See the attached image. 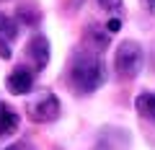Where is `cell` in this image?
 <instances>
[{
	"label": "cell",
	"mask_w": 155,
	"mask_h": 150,
	"mask_svg": "<svg viewBox=\"0 0 155 150\" xmlns=\"http://www.w3.org/2000/svg\"><path fill=\"white\" fill-rule=\"evenodd\" d=\"M70 83L78 93H93L106 83V65L98 52H78L70 62Z\"/></svg>",
	"instance_id": "6da1fadb"
},
{
	"label": "cell",
	"mask_w": 155,
	"mask_h": 150,
	"mask_svg": "<svg viewBox=\"0 0 155 150\" xmlns=\"http://www.w3.org/2000/svg\"><path fill=\"white\" fill-rule=\"evenodd\" d=\"M142 62H145V55H142V47L137 42H122L114 55V67L122 80L137 78L140 70H142Z\"/></svg>",
	"instance_id": "7a4b0ae2"
},
{
	"label": "cell",
	"mask_w": 155,
	"mask_h": 150,
	"mask_svg": "<svg viewBox=\"0 0 155 150\" xmlns=\"http://www.w3.org/2000/svg\"><path fill=\"white\" fill-rule=\"evenodd\" d=\"M26 111L34 122H54L60 117V98L52 91H39L26 104Z\"/></svg>",
	"instance_id": "3957f363"
},
{
	"label": "cell",
	"mask_w": 155,
	"mask_h": 150,
	"mask_svg": "<svg viewBox=\"0 0 155 150\" xmlns=\"http://www.w3.org/2000/svg\"><path fill=\"white\" fill-rule=\"evenodd\" d=\"M5 88H8V93H13V96H26L28 91L34 88V70H28V67H16V70L8 75Z\"/></svg>",
	"instance_id": "277c9868"
},
{
	"label": "cell",
	"mask_w": 155,
	"mask_h": 150,
	"mask_svg": "<svg viewBox=\"0 0 155 150\" xmlns=\"http://www.w3.org/2000/svg\"><path fill=\"white\" fill-rule=\"evenodd\" d=\"M26 57L34 65V70H44L47 62H49V42H47V36H34L26 47Z\"/></svg>",
	"instance_id": "5b68a950"
},
{
	"label": "cell",
	"mask_w": 155,
	"mask_h": 150,
	"mask_svg": "<svg viewBox=\"0 0 155 150\" xmlns=\"http://www.w3.org/2000/svg\"><path fill=\"white\" fill-rule=\"evenodd\" d=\"M16 34H18V23L0 13V57H5V60L11 57V42L16 39Z\"/></svg>",
	"instance_id": "8992f818"
},
{
	"label": "cell",
	"mask_w": 155,
	"mask_h": 150,
	"mask_svg": "<svg viewBox=\"0 0 155 150\" xmlns=\"http://www.w3.org/2000/svg\"><path fill=\"white\" fill-rule=\"evenodd\" d=\"M18 124H21L18 114L11 109V106L0 104V137H5V135H13V132L18 129Z\"/></svg>",
	"instance_id": "52a82bcc"
},
{
	"label": "cell",
	"mask_w": 155,
	"mask_h": 150,
	"mask_svg": "<svg viewBox=\"0 0 155 150\" xmlns=\"http://www.w3.org/2000/svg\"><path fill=\"white\" fill-rule=\"evenodd\" d=\"M134 106H137L140 117L153 119V122H155V93H140L137 101H134Z\"/></svg>",
	"instance_id": "ba28073f"
},
{
	"label": "cell",
	"mask_w": 155,
	"mask_h": 150,
	"mask_svg": "<svg viewBox=\"0 0 155 150\" xmlns=\"http://www.w3.org/2000/svg\"><path fill=\"white\" fill-rule=\"evenodd\" d=\"M88 39H91V47H93V52H104L106 49V44H109V31H98V28H91L88 31Z\"/></svg>",
	"instance_id": "9c48e42d"
},
{
	"label": "cell",
	"mask_w": 155,
	"mask_h": 150,
	"mask_svg": "<svg viewBox=\"0 0 155 150\" xmlns=\"http://www.w3.org/2000/svg\"><path fill=\"white\" fill-rule=\"evenodd\" d=\"M18 16L28 18V21H23V23H28V26H36V23H39V13L34 11V8H18Z\"/></svg>",
	"instance_id": "30bf717a"
},
{
	"label": "cell",
	"mask_w": 155,
	"mask_h": 150,
	"mask_svg": "<svg viewBox=\"0 0 155 150\" xmlns=\"http://www.w3.org/2000/svg\"><path fill=\"white\" fill-rule=\"evenodd\" d=\"M98 5L109 13H119L122 11V0H98Z\"/></svg>",
	"instance_id": "8fae6325"
},
{
	"label": "cell",
	"mask_w": 155,
	"mask_h": 150,
	"mask_svg": "<svg viewBox=\"0 0 155 150\" xmlns=\"http://www.w3.org/2000/svg\"><path fill=\"white\" fill-rule=\"evenodd\" d=\"M119 28H122V18H109L106 21V31L109 34H116Z\"/></svg>",
	"instance_id": "7c38bea8"
},
{
	"label": "cell",
	"mask_w": 155,
	"mask_h": 150,
	"mask_svg": "<svg viewBox=\"0 0 155 150\" xmlns=\"http://www.w3.org/2000/svg\"><path fill=\"white\" fill-rule=\"evenodd\" d=\"M3 150H34L31 142H26V140H21V142H13V145H5Z\"/></svg>",
	"instance_id": "4fadbf2b"
},
{
	"label": "cell",
	"mask_w": 155,
	"mask_h": 150,
	"mask_svg": "<svg viewBox=\"0 0 155 150\" xmlns=\"http://www.w3.org/2000/svg\"><path fill=\"white\" fill-rule=\"evenodd\" d=\"M150 8H153V11H155V0H150Z\"/></svg>",
	"instance_id": "5bb4252c"
},
{
	"label": "cell",
	"mask_w": 155,
	"mask_h": 150,
	"mask_svg": "<svg viewBox=\"0 0 155 150\" xmlns=\"http://www.w3.org/2000/svg\"><path fill=\"white\" fill-rule=\"evenodd\" d=\"M0 3H3V0H0Z\"/></svg>",
	"instance_id": "9a60e30c"
}]
</instances>
